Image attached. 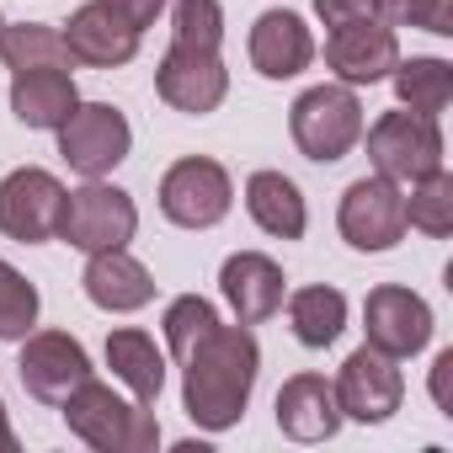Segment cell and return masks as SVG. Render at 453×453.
<instances>
[{"label":"cell","instance_id":"cell-1","mask_svg":"<svg viewBox=\"0 0 453 453\" xmlns=\"http://www.w3.org/2000/svg\"><path fill=\"white\" fill-rule=\"evenodd\" d=\"M257 379H262V347H257L251 326H241V320L213 326L181 357V411L203 432H230L246 416Z\"/></svg>","mask_w":453,"mask_h":453},{"label":"cell","instance_id":"cell-2","mask_svg":"<svg viewBox=\"0 0 453 453\" xmlns=\"http://www.w3.org/2000/svg\"><path fill=\"white\" fill-rule=\"evenodd\" d=\"M65 411V426L96 448V453H155L160 448V421H155V405H139V400H123L112 384H102L96 373L59 405Z\"/></svg>","mask_w":453,"mask_h":453},{"label":"cell","instance_id":"cell-3","mask_svg":"<svg viewBox=\"0 0 453 453\" xmlns=\"http://www.w3.org/2000/svg\"><path fill=\"white\" fill-rule=\"evenodd\" d=\"M288 134L299 144L304 160L315 165H336L357 150L363 139V102L357 86H310L294 107H288Z\"/></svg>","mask_w":453,"mask_h":453},{"label":"cell","instance_id":"cell-4","mask_svg":"<svg viewBox=\"0 0 453 453\" xmlns=\"http://www.w3.org/2000/svg\"><path fill=\"white\" fill-rule=\"evenodd\" d=\"M134 230H139V208H134V197H128L123 187H112V181L96 176V181L65 192L59 235H54V241H65V246H75V251L91 257V251H118V246H128Z\"/></svg>","mask_w":453,"mask_h":453},{"label":"cell","instance_id":"cell-5","mask_svg":"<svg viewBox=\"0 0 453 453\" xmlns=\"http://www.w3.org/2000/svg\"><path fill=\"white\" fill-rule=\"evenodd\" d=\"M368 160L395 187H411V181L442 171V128H437V118H421V112H405V107L384 112L368 128Z\"/></svg>","mask_w":453,"mask_h":453},{"label":"cell","instance_id":"cell-6","mask_svg":"<svg viewBox=\"0 0 453 453\" xmlns=\"http://www.w3.org/2000/svg\"><path fill=\"white\" fill-rule=\"evenodd\" d=\"M230 208H235V181L208 155H187L160 176V213L176 230H213Z\"/></svg>","mask_w":453,"mask_h":453},{"label":"cell","instance_id":"cell-7","mask_svg":"<svg viewBox=\"0 0 453 453\" xmlns=\"http://www.w3.org/2000/svg\"><path fill=\"white\" fill-rule=\"evenodd\" d=\"M336 230L352 251L363 257H379V251H395L405 241V192L389 181V176H357L347 192H342V208H336Z\"/></svg>","mask_w":453,"mask_h":453},{"label":"cell","instance_id":"cell-8","mask_svg":"<svg viewBox=\"0 0 453 453\" xmlns=\"http://www.w3.org/2000/svg\"><path fill=\"white\" fill-rule=\"evenodd\" d=\"M54 134H59V155H65L70 171H81L86 181L112 176V171L128 160V144H134V128H128V118H123L112 102H81Z\"/></svg>","mask_w":453,"mask_h":453},{"label":"cell","instance_id":"cell-9","mask_svg":"<svg viewBox=\"0 0 453 453\" xmlns=\"http://www.w3.org/2000/svg\"><path fill=\"white\" fill-rule=\"evenodd\" d=\"M91 352L70 336V331H27L22 336V357H17V379L33 400L43 405H65L86 379H91Z\"/></svg>","mask_w":453,"mask_h":453},{"label":"cell","instance_id":"cell-10","mask_svg":"<svg viewBox=\"0 0 453 453\" xmlns=\"http://www.w3.org/2000/svg\"><path fill=\"white\" fill-rule=\"evenodd\" d=\"M331 389H336L342 416H352V421H363V426H379V421H389V416L400 411V400H405V373H400V357H389V352H379V347L363 342V347L342 363V373L331 379Z\"/></svg>","mask_w":453,"mask_h":453},{"label":"cell","instance_id":"cell-11","mask_svg":"<svg viewBox=\"0 0 453 453\" xmlns=\"http://www.w3.org/2000/svg\"><path fill=\"white\" fill-rule=\"evenodd\" d=\"M59 208H65V181L43 165H17L0 181V235L43 246L59 235Z\"/></svg>","mask_w":453,"mask_h":453},{"label":"cell","instance_id":"cell-12","mask_svg":"<svg viewBox=\"0 0 453 453\" xmlns=\"http://www.w3.org/2000/svg\"><path fill=\"white\" fill-rule=\"evenodd\" d=\"M155 91H160L165 107L187 112V118H208V112H219L224 96H230V70H224L219 54L171 43L160 70H155Z\"/></svg>","mask_w":453,"mask_h":453},{"label":"cell","instance_id":"cell-13","mask_svg":"<svg viewBox=\"0 0 453 453\" xmlns=\"http://www.w3.org/2000/svg\"><path fill=\"white\" fill-rule=\"evenodd\" d=\"M363 331H368V347H379L389 357H416L432 342V310L421 294H411L400 283H379L363 299Z\"/></svg>","mask_w":453,"mask_h":453},{"label":"cell","instance_id":"cell-14","mask_svg":"<svg viewBox=\"0 0 453 453\" xmlns=\"http://www.w3.org/2000/svg\"><path fill=\"white\" fill-rule=\"evenodd\" d=\"M326 65L342 86H379L389 81V70L400 65V38L389 22L368 17V22H347V27H331L326 38Z\"/></svg>","mask_w":453,"mask_h":453},{"label":"cell","instance_id":"cell-15","mask_svg":"<svg viewBox=\"0 0 453 453\" xmlns=\"http://www.w3.org/2000/svg\"><path fill=\"white\" fill-rule=\"evenodd\" d=\"M219 294L224 304L235 310L241 326H262L283 310V294H288V278L273 257L262 251H235V257H224L219 267Z\"/></svg>","mask_w":453,"mask_h":453},{"label":"cell","instance_id":"cell-16","mask_svg":"<svg viewBox=\"0 0 453 453\" xmlns=\"http://www.w3.org/2000/svg\"><path fill=\"white\" fill-rule=\"evenodd\" d=\"M246 49H251V65L262 81H294L315 65V33L304 27L299 12H283V6H273L251 22Z\"/></svg>","mask_w":453,"mask_h":453},{"label":"cell","instance_id":"cell-17","mask_svg":"<svg viewBox=\"0 0 453 453\" xmlns=\"http://www.w3.org/2000/svg\"><path fill=\"white\" fill-rule=\"evenodd\" d=\"M81 288L96 310L107 315H134L155 299V278L139 257H128V246L118 251H91L86 257V273H81Z\"/></svg>","mask_w":453,"mask_h":453},{"label":"cell","instance_id":"cell-18","mask_svg":"<svg viewBox=\"0 0 453 453\" xmlns=\"http://www.w3.org/2000/svg\"><path fill=\"white\" fill-rule=\"evenodd\" d=\"M342 405L326 373H294L278 389V432L294 442H331L342 432Z\"/></svg>","mask_w":453,"mask_h":453},{"label":"cell","instance_id":"cell-19","mask_svg":"<svg viewBox=\"0 0 453 453\" xmlns=\"http://www.w3.org/2000/svg\"><path fill=\"white\" fill-rule=\"evenodd\" d=\"M65 33V43H70V59L75 65H91V70H118V65H128L134 54H139V33L134 27H123L102 0H86V6L59 27Z\"/></svg>","mask_w":453,"mask_h":453},{"label":"cell","instance_id":"cell-20","mask_svg":"<svg viewBox=\"0 0 453 453\" xmlns=\"http://www.w3.org/2000/svg\"><path fill=\"white\" fill-rule=\"evenodd\" d=\"M75 107H81V91H75L70 70H22V75H12V112H17L22 128L54 134Z\"/></svg>","mask_w":453,"mask_h":453},{"label":"cell","instance_id":"cell-21","mask_svg":"<svg viewBox=\"0 0 453 453\" xmlns=\"http://www.w3.org/2000/svg\"><path fill=\"white\" fill-rule=\"evenodd\" d=\"M246 213L257 219V230L273 235V241H299L310 230L304 192L283 171H251L246 176Z\"/></svg>","mask_w":453,"mask_h":453},{"label":"cell","instance_id":"cell-22","mask_svg":"<svg viewBox=\"0 0 453 453\" xmlns=\"http://www.w3.org/2000/svg\"><path fill=\"white\" fill-rule=\"evenodd\" d=\"M107 368H112V379H118L139 405H155L160 389H165V352H160L155 336L139 331V326H123V331L107 336Z\"/></svg>","mask_w":453,"mask_h":453},{"label":"cell","instance_id":"cell-23","mask_svg":"<svg viewBox=\"0 0 453 453\" xmlns=\"http://www.w3.org/2000/svg\"><path fill=\"white\" fill-rule=\"evenodd\" d=\"M288 326H294L299 347H310V352L331 347V342L347 331V294L331 288V283L294 288V294H288Z\"/></svg>","mask_w":453,"mask_h":453},{"label":"cell","instance_id":"cell-24","mask_svg":"<svg viewBox=\"0 0 453 453\" xmlns=\"http://www.w3.org/2000/svg\"><path fill=\"white\" fill-rule=\"evenodd\" d=\"M0 65H6L12 75L22 70H70V43L59 27L49 22H6L0 27Z\"/></svg>","mask_w":453,"mask_h":453},{"label":"cell","instance_id":"cell-25","mask_svg":"<svg viewBox=\"0 0 453 453\" xmlns=\"http://www.w3.org/2000/svg\"><path fill=\"white\" fill-rule=\"evenodd\" d=\"M389 81H395V96H400L405 112L442 118L448 102H453V65H448V59H432V54L400 59V65L389 70Z\"/></svg>","mask_w":453,"mask_h":453},{"label":"cell","instance_id":"cell-26","mask_svg":"<svg viewBox=\"0 0 453 453\" xmlns=\"http://www.w3.org/2000/svg\"><path fill=\"white\" fill-rule=\"evenodd\" d=\"M405 230H421V235H432V241L453 235V176H448V171H432V176L411 181Z\"/></svg>","mask_w":453,"mask_h":453},{"label":"cell","instance_id":"cell-27","mask_svg":"<svg viewBox=\"0 0 453 453\" xmlns=\"http://www.w3.org/2000/svg\"><path fill=\"white\" fill-rule=\"evenodd\" d=\"M160 326H165V352L181 363L213 326H219V310L203 299V294H181V299H171L165 304V315H160Z\"/></svg>","mask_w":453,"mask_h":453},{"label":"cell","instance_id":"cell-28","mask_svg":"<svg viewBox=\"0 0 453 453\" xmlns=\"http://www.w3.org/2000/svg\"><path fill=\"white\" fill-rule=\"evenodd\" d=\"M171 43L219 54V43H224V6L219 0H171Z\"/></svg>","mask_w":453,"mask_h":453},{"label":"cell","instance_id":"cell-29","mask_svg":"<svg viewBox=\"0 0 453 453\" xmlns=\"http://www.w3.org/2000/svg\"><path fill=\"white\" fill-rule=\"evenodd\" d=\"M38 310H43V299H38V288L0 257V342H22L33 326H38Z\"/></svg>","mask_w":453,"mask_h":453},{"label":"cell","instance_id":"cell-30","mask_svg":"<svg viewBox=\"0 0 453 453\" xmlns=\"http://www.w3.org/2000/svg\"><path fill=\"white\" fill-rule=\"evenodd\" d=\"M373 6L389 27H421L437 38L453 33V0H373Z\"/></svg>","mask_w":453,"mask_h":453},{"label":"cell","instance_id":"cell-31","mask_svg":"<svg viewBox=\"0 0 453 453\" xmlns=\"http://www.w3.org/2000/svg\"><path fill=\"white\" fill-rule=\"evenodd\" d=\"M102 6L123 22V27H134V33H144V27H155L160 22V12H165V0H102Z\"/></svg>","mask_w":453,"mask_h":453},{"label":"cell","instance_id":"cell-32","mask_svg":"<svg viewBox=\"0 0 453 453\" xmlns=\"http://www.w3.org/2000/svg\"><path fill=\"white\" fill-rule=\"evenodd\" d=\"M315 17H320L326 27H347V22L379 17V6H373V0H315Z\"/></svg>","mask_w":453,"mask_h":453},{"label":"cell","instance_id":"cell-33","mask_svg":"<svg viewBox=\"0 0 453 453\" xmlns=\"http://www.w3.org/2000/svg\"><path fill=\"white\" fill-rule=\"evenodd\" d=\"M448 379H453V347H448V352H437V363H432V400H437V411H442V416H453Z\"/></svg>","mask_w":453,"mask_h":453},{"label":"cell","instance_id":"cell-34","mask_svg":"<svg viewBox=\"0 0 453 453\" xmlns=\"http://www.w3.org/2000/svg\"><path fill=\"white\" fill-rule=\"evenodd\" d=\"M0 453H17V432L6 421V400H0Z\"/></svg>","mask_w":453,"mask_h":453},{"label":"cell","instance_id":"cell-35","mask_svg":"<svg viewBox=\"0 0 453 453\" xmlns=\"http://www.w3.org/2000/svg\"><path fill=\"white\" fill-rule=\"evenodd\" d=\"M0 27H6V17H0Z\"/></svg>","mask_w":453,"mask_h":453}]
</instances>
